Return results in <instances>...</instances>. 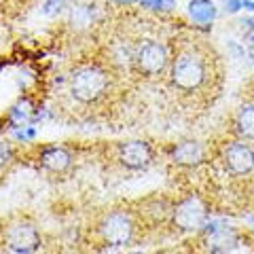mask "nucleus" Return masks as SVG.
<instances>
[{
	"label": "nucleus",
	"instance_id": "f257e3e1",
	"mask_svg": "<svg viewBox=\"0 0 254 254\" xmlns=\"http://www.w3.org/2000/svg\"><path fill=\"white\" fill-rule=\"evenodd\" d=\"M170 87L187 102L208 106L222 89V66L216 51L201 38L178 36L170 47Z\"/></svg>",
	"mask_w": 254,
	"mask_h": 254
},
{
	"label": "nucleus",
	"instance_id": "f03ea898",
	"mask_svg": "<svg viewBox=\"0 0 254 254\" xmlns=\"http://www.w3.org/2000/svg\"><path fill=\"white\" fill-rule=\"evenodd\" d=\"M115 83V72L106 64L89 62L76 66L68 78V93L74 102L83 106H93L108 98L113 91Z\"/></svg>",
	"mask_w": 254,
	"mask_h": 254
},
{
	"label": "nucleus",
	"instance_id": "7ed1b4c3",
	"mask_svg": "<svg viewBox=\"0 0 254 254\" xmlns=\"http://www.w3.org/2000/svg\"><path fill=\"white\" fill-rule=\"evenodd\" d=\"M98 240L108 248H125L136 242L138 235V218L131 210H108L100 216L95 225Z\"/></svg>",
	"mask_w": 254,
	"mask_h": 254
},
{
	"label": "nucleus",
	"instance_id": "20e7f679",
	"mask_svg": "<svg viewBox=\"0 0 254 254\" xmlns=\"http://www.w3.org/2000/svg\"><path fill=\"white\" fill-rule=\"evenodd\" d=\"M170 68V47L163 43L153 41V38H144L133 45L131 55V70L144 78L161 76L168 72Z\"/></svg>",
	"mask_w": 254,
	"mask_h": 254
},
{
	"label": "nucleus",
	"instance_id": "39448f33",
	"mask_svg": "<svg viewBox=\"0 0 254 254\" xmlns=\"http://www.w3.org/2000/svg\"><path fill=\"white\" fill-rule=\"evenodd\" d=\"M0 244L2 250L15 254H30L38 252L43 246L41 231L32 220L28 218H13L6 225H2L0 231Z\"/></svg>",
	"mask_w": 254,
	"mask_h": 254
},
{
	"label": "nucleus",
	"instance_id": "423d86ee",
	"mask_svg": "<svg viewBox=\"0 0 254 254\" xmlns=\"http://www.w3.org/2000/svg\"><path fill=\"white\" fill-rule=\"evenodd\" d=\"M208 220H210V208H208V203H205L203 197L187 195L185 199L174 203L170 225L174 229H178V231L193 233V231H201Z\"/></svg>",
	"mask_w": 254,
	"mask_h": 254
},
{
	"label": "nucleus",
	"instance_id": "0eeeda50",
	"mask_svg": "<svg viewBox=\"0 0 254 254\" xmlns=\"http://www.w3.org/2000/svg\"><path fill=\"white\" fill-rule=\"evenodd\" d=\"M220 161L229 176L233 178L250 176L254 172V146H250V142L235 138L222 146Z\"/></svg>",
	"mask_w": 254,
	"mask_h": 254
},
{
	"label": "nucleus",
	"instance_id": "6e6552de",
	"mask_svg": "<svg viewBox=\"0 0 254 254\" xmlns=\"http://www.w3.org/2000/svg\"><path fill=\"white\" fill-rule=\"evenodd\" d=\"M115 159L121 168L140 172L153 163L155 150L144 140H127V142H119L115 146Z\"/></svg>",
	"mask_w": 254,
	"mask_h": 254
},
{
	"label": "nucleus",
	"instance_id": "1a4fd4ad",
	"mask_svg": "<svg viewBox=\"0 0 254 254\" xmlns=\"http://www.w3.org/2000/svg\"><path fill=\"white\" fill-rule=\"evenodd\" d=\"M203 235H205V248L210 252H233L240 248V237L233 227L225 225L218 220H208L203 225Z\"/></svg>",
	"mask_w": 254,
	"mask_h": 254
},
{
	"label": "nucleus",
	"instance_id": "9d476101",
	"mask_svg": "<svg viewBox=\"0 0 254 254\" xmlns=\"http://www.w3.org/2000/svg\"><path fill=\"white\" fill-rule=\"evenodd\" d=\"M38 165L49 176H66L74 165V157L66 146H45L38 157Z\"/></svg>",
	"mask_w": 254,
	"mask_h": 254
},
{
	"label": "nucleus",
	"instance_id": "9b49d317",
	"mask_svg": "<svg viewBox=\"0 0 254 254\" xmlns=\"http://www.w3.org/2000/svg\"><path fill=\"white\" fill-rule=\"evenodd\" d=\"M170 157L180 168H197L205 159V148L197 140H182L170 148Z\"/></svg>",
	"mask_w": 254,
	"mask_h": 254
},
{
	"label": "nucleus",
	"instance_id": "f8f14e48",
	"mask_svg": "<svg viewBox=\"0 0 254 254\" xmlns=\"http://www.w3.org/2000/svg\"><path fill=\"white\" fill-rule=\"evenodd\" d=\"M231 131L235 138L246 140V142H254V100L244 102V104L235 110Z\"/></svg>",
	"mask_w": 254,
	"mask_h": 254
},
{
	"label": "nucleus",
	"instance_id": "ddd939ff",
	"mask_svg": "<svg viewBox=\"0 0 254 254\" xmlns=\"http://www.w3.org/2000/svg\"><path fill=\"white\" fill-rule=\"evenodd\" d=\"M187 13H189V19L193 21L195 26L208 28L214 23V19H216L218 9L212 0H189Z\"/></svg>",
	"mask_w": 254,
	"mask_h": 254
},
{
	"label": "nucleus",
	"instance_id": "4468645a",
	"mask_svg": "<svg viewBox=\"0 0 254 254\" xmlns=\"http://www.w3.org/2000/svg\"><path fill=\"white\" fill-rule=\"evenodd\" d=\"M70 21H72V26L76 28H83V26H89L91 23V9L89 6H72V11H70Z\"/></svg>",
	"mask_w": 254,
	"mask_h": 254
},
{
	"label": "nucleus",
	"instance_id": "2eb2a0df",
	"mask_svg": "<svg viewBox=\"0 0 254 254\" xmlns=\"http://www.w3.org/2000/svg\"><path fill=\"white\" fill-rule=\"evenodd\" d=\"M15 159V150L9 142H0V176H4Z\"/></svg>",
	"mask_w": 254,
	"mask_h": 254
},
{
	"label": "nucleus",
	"instance_id": "dca6fc26",
	"mask_svg": "<svg viewBox=\"0 0 254 254\" xmlns=\"http://www.w3.org/2000/svg\"><path fill=\"white\" fill-rule=\"evenodd\" d=\"M144 9L150 11H174L176 9V0H138Z\"/></svg>",
	"mask_w": 254,
	"mask_h": 254
},
{
	"label": "nucleus",
	"instance_id": "f3484780",
	"mask_svg": "<svg viewBox=\"0 0 254 254\" xmlns=\"http://www.w3.org/2000/svg\"><path fill=\"white\" fill-rule=\"evenodd\" d=\"M64 4H66V0H45V6H43V9H45L47 15H55Z\"/></svg>",
	"mask_w": 254,
	"mask_h": 254
},
{
	"label": "nucleus",
	"instance_id": "a211bd4d",
	"mask_svg": "<svg viewBox=\"0 0 254 254\" xmlns=\"http://www.w3.org/2000/svg\"><path fill=\"white\" fill-rule=\"evenodd\" d=\"M222 4H225V11L227 13H237L244 9V0H220Z\"/></svg>",
	"mask_w": 254,
	"mask_h": 254
},
{
	"label": "nucleus",
	"instance_id": "6ab92c4d",
	"mask_svg": "<svg viewBox=\"0 0 254 254\" xmlns=\"http://www.w3.org/2000/svg\"><path fill=\"white\" fill-rule=\"evenodd\" d=\"M244 9L254 13V0H244Z\"/></svg>",
	"mask_w": 254,
	"mask_h": 254
},
{
	"label": "nucleus",
	"instance_id": "aec40b11",
	"mask_svg": "<svg viewBox=\"0 0 254 254\" xmlns=\"http://www.w3.org/2000/svg\"><path fill=\"white\" fill-rule=\"evenodd\" d=\"M119 4H129V2H138V0H115Z\"/></svg>",
	"mask_w": 254,
	"mask_h": 254
},
{
	"label": "nucleus",
	"instance_id": "412c9836",
	"mask_svg": "<svg viewBox=\"0 0 254 254\" xmlns=\"http://www.w3.org/2000/svg\"><path fill=\"white\" fill-rule=\"evenodd\" d=\"M248 26H250V28L254 30V17H252V19H248Z\"/></svg>",
	"mask_w": 254,
	"mask_h": 254
},
{
	"label": "nucleus",
	"instance_id": "4be33fe9",
	"mask_svg": "<svg viewBox=\"0 0 254 254\" xmlns=\"http://www.w3.org/2000/svg\"><path fill=\"white\" fill-rule=\"evenodd\" d=\"M252 43H254V36H252Z\"/></svg>",
	"mask_w": 254,
	"mask_h": 254
}]
</instances>
